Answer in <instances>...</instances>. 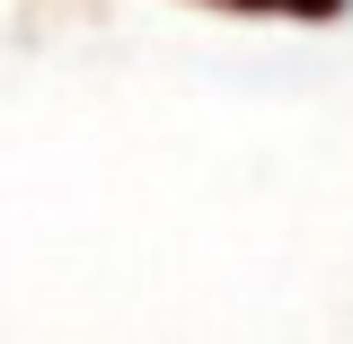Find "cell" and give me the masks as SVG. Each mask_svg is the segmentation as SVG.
I'll use <instances>...</instances> for the list:
<instances>
[{"label":"cell","instance_id":"1","mask_svg":"<svg viewBox=\"0 0 353 344\" xmlns=\"http://www.w3.org/2000/svg\"><path fill=\"white\" fill-rule=\"evenodd\" d=\"M185 9H221V18H274V27H336L353 0H185Z\"/></svg>","mask_w":353,"mask_h":344}]
</instances>
